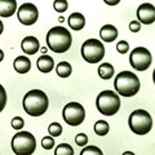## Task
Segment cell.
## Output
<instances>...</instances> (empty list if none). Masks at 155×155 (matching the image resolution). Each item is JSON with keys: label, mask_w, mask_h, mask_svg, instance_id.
<instances>
[{"label": "cell", "mask_w": 155, "mask_h": 155, "mask_svg": "<svg viewBox=\"0 0 155 155\" xmlns=\"http://www.w3.org/2000/svg\"><path fill=\"white\" fill-rule=\"evenodd\" d=\"M49 106L48 97L43 91L40 89H32L27 92L26 96L23 97V109L26 114L31 116H40L47 111Z\"/></svg>", "instance_id": "obj_1"}, {"label": "cell", "mask_w": 155, "mask_h": 155, "mask_svg": "<svg viewBox=\"0 0 155 155\" xmlns=\"http://www.w3.org/2000/svg\"><path fill=\"white\" fill-rule=\"evenodd\" d=\"M72 38L70 31L62 26L52 27L47 34V44L49 49L54 53H64L67 52L71 47Z\"/></svg>", "instance_id": "obj_2"}, {"label": "cell", "mask_w": 155, "mask_h": 155, "mask_svg": "<svg viewBox=\"0 0 155 155\" xmlns=\"http://www.w3.org/2000/svg\"><path fill=\"white\" fill-rule=\"evenodd\" d=\"M114 85L119 94H122L124 97H132L136 93H138L141 83H140V79L137 78V75L133 74V72L122 71L115 78Z\"/></svg>", "instance_id": "obj_3"}, {"label": "cell", "mask_w": 155, "mask_h": 155, "mask_svg": "<svg viewBox=\"0 0 155 155\" xmlns=\"http://www.w3.org/2000/svg\"><path fill=\"white\" fill-rule=\"evenodd\" d=\"M129 128L133 133L143 136L153 128V118L146 110H134L128 119Z\"/></svg>", "instance_id": "obj_4"}, {"label": "cell", "mask_w": 155, "mask_h": 155, "mask_svg": "<svg viewBox=\"0 0 155 155\" xmlns=\"http://www.w3.org/2000/svg\"><path fill=\"white\" fill-rule=\"evenodd\" d=\"M96 106L102 115L111 116L116 114L120 109V98L113 91H104L96 100Z\"/></svg>", "instance_id": "obj_5"}, {"label": "cell", "mask_w": 155, "mask_h": 155, "mask_svg": "<svg viewBox=\"0 0 155 155\" xmlns=\"http://www.w3.org/2000/svg\"><path fill=\"white\" fill-rule=\"evenodd\" d=\"M12 149L17 155H31L36 149V140L30 132H18L12 138Z\"/></svg>", "instance_id": "obj_6"}, {"label": "cell", "mask_w": 155, "mask_h": 155, "mask_svg": "<svg viewBox=\"0 0 155 155\" xmlns=\"http://www.w3.org/2000/svg\"><path fill=\"white\" fill-rule=\"evenodd\" d=\"M81 56L89 64H97L105 56V47L97 39H88L81 45Z\"/></svg>", "instance_id": "obj_7"}, {"label": "cell", "mask_w": 155, "mask_h": 155, "mask_svg": "<svg viewBox=\"0 0 155 155\" xmlns=\"http://www.w3.org/2000/svg\"><path fill=\"white\" fill-rule=\"evenodd\" d=\"M151 61H153L151 53H150L149 49H146L143 47H137L130 52V56H129L130 66L137 71L147 70L150 65H151Z\"/></svg>", "instance_id": "obj_8"}, {"label": "cell", "mask_w": 155, "mask_h": 155, "mask_svg": "<svg viewBox=\"0 0 155 155\" xmlns=\"http://www.w3.org/2000/svg\"><path fill=\"white\" fill-rule=\"evenodd\" d=\"M62 115H64V120L69 124V125H80L84 122L85 119V110L80 104L78 102H70L67 104L64 111H62Z\"/></svg>", "instance_id": "obj_9"}, {"label": "cell", "mask_w": 155, "mask_h": 155, "mask_svg": "<svg viewBox=\"0 0 155 155\" xmlns=\"http://www.w3.org/2000/svg\"><path fill=\"white\" fill-rule=\"evenodd\" d=\"M17 16L18 19L22 25H26V26H30L34 25L36 21H38V17H39V11L35 4L32 3H25L19 7L18 12H17Z\"/></svg>", "instance_id": "obj_10"}, {"label": "cell", "mask_w": 155, "mask_h": 155, "mask_svg": "<svg viewBox=\"0 0 155 155\" xmlns=\"http://www.w3.org/2000/svg\"><path fill=\"white\" fill-rule=\"evenodd\" d=\"M138 22H142L145 25H151L155 21V8L153 4L143 3L137 9Z\"/></svg>", "instance_id": "obj_11"}, {"label": "cell", "mask_w": 155, "mask_h": 155, "mask_svg": "<svg viewBox=\"0 0 155 155\" xmlns=\"http://www.w3.org/2000/svg\"><path fill=\"white\" fill-rule=\"evenodd\" d=\"M16 0H0V17H11L16 13Z\"/></svg>", "instance_id": "obj_12"}, {"label": "cell", "mask_w": 155, "mask_h": 155, "mask_svg": "<svg viewBox=\"0 0 155 155\" xmlns=\"http://www.w3.org/2000/svg\"><path fill=\"white\" fill-rule=\"evenodd\" d=\"M39 49V40L35 36H26L22 40V51L26 54H35Z\"/></svg>", "instance_id": "obj_13"}, {"label": "cell", "mask_w": 155, "mask_h": 155, "mask_svg": "<svg viewBox=\"0 0 155 155\" xmlns=\"http://www.w3.org/2000/svg\"><path fill=\"white\" fill-rule=\"evenodd\" d=\"M100 36L104 41L111 43L118 38V30H116V27L113 25H105L100 30Z\"/></svg>", "instance_id": "obj_14"}, {"label": "cell", "mask_w": 155, "mask_h": 155, "mask_svg": "<svg viewBox=\"0 0 155 155\" xmlns=\"http://www.w3.org/2000/svg\"><path fill=\"white\" fill-rule=\"evenodd\" d=\"M13 66H14V70L19 72V74H26L31 69V61L26 56H18L14 60Z\"/></svg>", "instance_id": "obj_15"}, {"label": "cell", "mask_w": 155, "mask_h": 155, "mask_svg": "<svg viewBox=\"0 0 155 155\" xmlns=\"http://www.w3.org/2000/svg\"><path fill=\"white\" fill-rule=\"evenodd\" d=\"M67 22H69V26L72 28V30H75V31H79V30H81V28L85 26V18H84V16L81 13H78V12L70 14Z\"/></svg>", "instance_id": "obj_16"}, {"label": "cell", "mask_w": 155, "mask_h": 155, "mask_svg": "<svg viewBox=\"0 0 155 155\" xmlns=\"http://www.w3.org/2000/svg\"><path fill=\"white\" fill-rule=\"evenodd\" d=\"M53 67H54V61H53V58L51 56L43 54L41 57H39V60H38V69L40 70L41 72L48 74V72H51L53 70Z\"/></svg>", "instance_id": "obj_17"}, {"label": "cell", "mask_w": 155, "mask_h": 155, "mask_svg": "<svg viewBox=\"0 0 155 155\" xmlns=\"http://www.w3.org/2000/svg\"><path fill=\"white\" fill-rule=\"evenodd\" d=\"M98 75H100L101 79H104V80L111 79V78L114 76V66L111 64H109V62L101 64L98 67Z\"/></svg>", "instance_id": "obj_18"}, {"label": "cell", "mask_w": 155, "mask_h": 155, "mask_svg": "<svg viewBox=\"0 0 155 155\" xmlns=\"http://www.w3.org/2000/svg\"><path fill=\"white\" fill-rule=\"evenodd\" d=\"M56 71H57V75L58 76H61V78H67V76H70L71 75V65L69 64V62H60V64L57 65L56 67Z\"/></svg>", "instance_id": "obj_19"}, {"label": "cell", "mask_w": 155, "mask_h": 155, "mask_svg": "<svg viewBox=\"0 0 155 155\" xmlns=\"http://www.w3.org/2000/svg\"><path fill=\"white\" fill-rule=\"evenodd\" d=\"M109 130H110V125L107 122H105V120H98V122L94 124V132L98 136L107 134Z\"/></svg>", "instance_id": "obj_20"}, {"label": "cell", "mask_w": 155, "mask_h": 155, "mask_svg": "<svg viewBox=\"0 0 155 155\" xmlns=\"http://www.w3.org/2000/svg\"><path fill=\"white\" fill-rule=\"evenodd\" d=\"M54 154L56 155H72L74 154V149L69 143H61L54 150Z\"/></svg>", "instance_id": "obj_21"}, {"label": "cell", "mask_w": 155, "mask_h": 155, "mask_svg": "<svg viewBox=\"0 0 155 155\" xmlns=\"http://www.w3.org/2000/svg\"><path fill=\"white\" fill-rule=\"evenodd\" d=\"M48 132L52 137H58L61 133H62V127L60 123H52L49 125V128H48Z\"/></svg>", "instance_id": "obj_22"}, {"label": "cell", "mask_w": 155, "mask_h": 155, "mask_svg": "<svg viewBox=\"0 0 155 155\" xmlns=\"http://www.w3.org/2000/svg\"><path fill=\"white\" fill-rule=\"evenodd\" d=\"M53 7L57 12L60 13H64L65 11H67V8H69V4H67V0H54V3H53Z\"/></svg>", "instance_id": "obj_23"}, {"label": "cell", "mask_w": 155, "mask_h": 155, "mask_svg": "<svg viewBox=\"0 0 155 155\" xmlns=\"http://www.w3.org/2000/svg\"><path fill=\"white\" fill-rule=\"evenodd\" d=\"M102 151L96 146H88L81 150V155H101Z\"/></svg>", "instance_id": "obj_24"}, {"label": "cell", "mask_w": 155, "mask_h": 155, "mask_svg": "<svg viewBox=\"0 0 155 155\" xmlns=\"http://www.w3.org/2000/svg\"><path fill=\"white\" fill-rule=\"evenodd\" d=\"M7 105V92H5V88L0 84V113L4 110Z\"/></svg>", "instance_id": "obj_25"}, {"label": "cell", "mask_w": 155, "mask_h": 155, "mask_svg": "<svg viewBox=\"0 0 155 155\" xmlns=\"http://www.w3.org/2000/svg\"><path fill=\"white\" fill-rule=\"evenodd\" d=\"M41 145H43L44 149L51 150L53 146H54V140H53L52 136H47V137H44L41 140Z\"/></svg>", "instance_id": "obj_26"}, {"label": "cell", "mask_w": 155, "mask_h": 155, "mask_svg": "<svg viewBox=\"0 0 155 155\" xmlns=\"http://www.w3.org/2000/svg\"><path fill=\"white\" fill-rule=\"evenodd\" d=\"M75 142L79 145V146H85V145L88 143V136L84 133H79L75 137Z\"/></svg>", "instance_id": "obj_27"}, {"label": "cell", "mask_w": 155, "mask_h": 155, "mask_svg": "<svg viewBox=\"0 0 155 155\" xmlns=\"http://www.w3.org/2000/svg\"><path fill=\"white\" fill-rule=\"evenodd\" d=\"M116 49H118L119 53H122V54H124V53H127L129 51V44L125 40H122L118 43V45H116Z\"/></svg>", "instance_id": "obj_28"}, {"label": "cell", "mask_w": 155, "mask_h": 155, "mask_svg": "<svg viewBox=\"0 0 155 155\" xmlns=\"http://www.w3.org/2000/svg\"><path fill=\"white\" fill-rule=\"evenodd\" d=\"M23 124H25V122H23V119L19 118V116H16V118L12 120V127L14 129H21L23 127Z\"/></svg>", "instance_id": "obj_29"}, {"label": "cell", "mask_w": 155, "mask_h": 155, "mask_svg": "<svg viewBox=\"0 0 155 155\" xmlns=\"http://www.w3.org/2000/svg\"><path fill=\"white\" fill-rule=\"evenodd\" d=\"M140 28H141V23H140L138 21H132L129 23V30L130 31L137 32V31H140Z\"/></svg>", "instance_id": "obj_30"}, {"label": "cell", "mask_w": 155, "mask_h": 155, "mask_svg": "<svg viewBox=\"0 0 155 155\" xmlns=\"http://www.w3.org/2000/svg\"><path fill=\"white\" fill-rule=\"evenodd\" d=\"M106 4H109V5H116V4H119L120 0H104Z\"/></svg>", "instance_id": "obj_31"}, {"label": "cell", "mask_w": 155, "mask_h": 155, "mask_svg": "<svg viewBox=\"0 0 155 155\" xmlns=\"http://www.w3.org/2000/svg\"><path fill=\"white\" fill-rule=\"evenodd\" d=\"M3 30H4V25H3V22L0 21V35L3 34Z\"/></svg>", "instance_id": "obj_32"}, {"label": "cell", "mask_w": 155, "mask_h": 155, "mask_svg": "<svg viewBox=\"0 0 155 155\" xmlns=\"http://www.w3.org/2000/svg\"><path fill=\"white\" fill-rule=\"evenodd\" d=\"M3 58H4V52H3L2 49H0V62L3 61Z\"/></svg>", "instance_id": "obj_33"}, {"label": "cell", "mask_w": 155, "mask_h": 155, "mask_svg": "<svg viewBox=\"0 0 155 155\" xmlns=\"http://www.w3.org/2000/svg\"><path fill=\"white\" fill-rule=\"evenodd\" d=\"M41 53H43V54H45V53H47V48H45V47L41 48Z\"/></svg>", "instance_id": "obj_34"}, {"label": "cell", "mask_w": 155, "mask_h": 155, "mask_svg": "<svg viewBox=\"0 0 155 155\" xmlns=\"http://www.w3.org/2000/svg\"><path fill=\"white\" fill-rule=\"evenodd\" d=\"M58 21H60V22H65V18L64 17H60V18H58Z\"/></svg>", "instance_id": "obj_35"}, {"label": "cell", "mask_w": 155, "mask_h": 155, "mask_svg": "<svg viewBox=\"0 0 155 155\" xmlns=\"http://www.w3.org/2000/svg\"><path fill=\"white\" fill-rule=\"evenodd\" d=\"M124 155H132V153H129V151H125Z\"/></svg>", "instance_id": "obj_36"}]
</instances>
